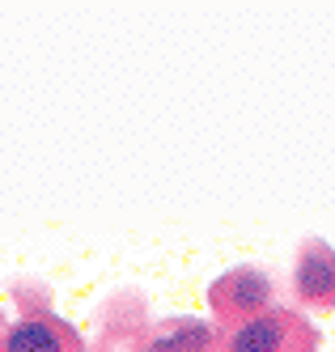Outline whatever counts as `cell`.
<instances>
[{"mask_svg": "<svg viewBox=\"0 0 335 352\" xmlns=\"http://www.w3.org/2000/svg\"><path fill=\"white\" fill-rule=\"evenodd\" d=\"M314 340H318L314 327L297 310L272 306L238 327H229L221 340V352H314Z\"/></svg>", "mask_w": 335, "mask_h": 352, "instance_id": "1", "label": "cell"}, {"mask_svg": "<svg viewBox=\"0 0 335 352\" xmlns=\"http://www.w3.org/2000/svg\"><path fill=\"white\" fill-rule=\"evenodd\" d=\"M208 306H213L217 322H225V331H229V327L272 310V276L255 263L229 267L208 285Z\"/></svg>", "mask_w": 335, "mask_h": 352, "instance_id": "2", "label": "cell"}, {"mask_svg": "<svg viewBox=\"0 0 335 352\" xmlns=\"http://www.w3.org/2000/svg\"><path fill=\"white\" fill-rule=\"evenodd\" d=\"M0 352H85L81 331L47 306H25L0 336Z\"/></svg>", "mask_w": 335, "mask_h": 352, "instance_id": "3", "label": "cell"}, {"mask_svg": "<svg viewBox=\"0 0 335 352\" xmlns=\"http://www.w3.org/2000/svg\"><path fill=\"white\" fill-rule=\"evenodd\" d=\"M293 293L310 310H335V246L310 238L293 259Z\"/></svg>", "mask_w": 335, "mask_h": 352, "instance_id": "4", "label": "cell"}, {"mask_svg": "<svg viewBox=\"0 0 335 352\" xmlns=\"http://www.w3.org/2000/svg\"><path fill=\"white\" fill-rule=\"evenodd\" d=\"M221 344L217 327L204 318H174L162 322L140 340V352H213Z\"/></svg>", "mask_w": 335, "mask_h": 352, "instance_id": "5", "label": "cell"}, {"mask_svg": "<svg viewBox=\"0 0 335 352\" xmlns=\"http://www.w3.org/2000/svg\"><path fill=\"white\" fill-rule=\"evenodd\" d=\"M5 327H9V322H5V310H0V336H5Z\"/></svg>", "mask_w": 335, "mask_h": 352, "instance_id": "6", "label": "cell"}]
</instances>
